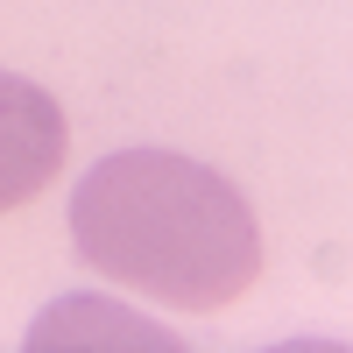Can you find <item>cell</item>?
<instances>
[{"label": "cell", "instance_id": "6da1fadb", "mask_svg": "<svg viewBox=\"0 0 353 353\" xmlns=\"http://www.w3.org/2000/svg\"><path fill=\"white\" fill-rule=\"evenodd\" d=\"M71 241L85 269L170 311H219L261 276V226L212 163L170 149L99 156L71 191Z\"/></svg>", "mask_w": 353, "mask_h": 353}, {"label": "cell", "instance_id": "7a4b0ae2", "mask_svg": "<svg viewBox=\"0 0 353 353\" xmlns=\"http://www.w3.org/2000/svg\"><path fill=\"white\" fill-rule=\"evenodd\" d=\"M64 149H71L64 106L36 78L0 71V212H14L36 191H50V176L64 170Z\"/></svg>", "mask_w": 353, "mask_h": 353}, {"label": "cell", "instance_id": "3957f363", "mask_svg": "<svg viewBox=\"0 0 353 353\" xmlns=\"http://www.w3.org/2000/svg\"><path fill=\"white\" fill-rule=\"evenodd\" d=\"M57 311H64V318H78V325H92V332H78L71 346H176L170 332H156L149 325V318H134V311H99L92 297H71V304H57Z\"/></svg>", "mask_w": 353, "mask_h": 353}]
</instances>
